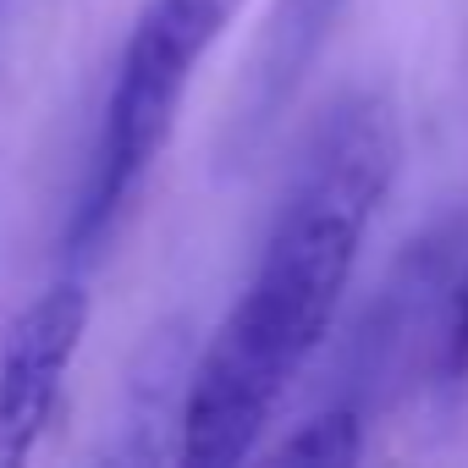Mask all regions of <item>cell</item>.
I'll list each match as a JSON object with an SVG mask.
<instances>
[{
  "label": "cell",
  "instance_id": "5",
  "mask_svg": "<svg viewBox=\"0 0 468 468\" xmlns=\"http://www.w3.org/2000/svg\"><path fill=\"white\" fill-rule=\"evenodd\" d=\"M282 457H303V463H358L364 457V413L353 402H331V408L309 413L282 441Z\"/></svg>",
  "mask_w": 468,
  "mask_h": 468
},
{
  "label": "cell",
  "instance_id": "6",
  "mask_svg": "<svg viewBox=\"0 0 468 468\" xmlns=\"http://www.w3.org/2000/svg\"><path fill=\"white\" fill-rule=\"evenodd\" d=\"M441 375L457 386L468 375V265L452 287V303H446V320H441Z\"/></svg>",
  "mask_w": 468,
  "mask_h": 468
},
{
  "label": "cell",
  "instance_id": "3",
  "mask_svg": "<svg viewBox=\"0 0 468 468\" xmlns=\"http://www.w3.org/2000/svg\"><path fill=\"white\" fill-rule=\"evenodd\" d=\"M83 331H89V292L78 282L45 287L12 320L6 347H0V468H17L39 452Z\"/></svg>",
  "mask_w": 468,
  "mask_h": 468
},
{
  "label": "cell",
  "instance_id": "4",
  "mask_svg": "<svg viewBox=\"0 0 468 468\" xmlns=\"http://www.w3.org/2000/svg\"><path fill=\"white\" fill-rule=\"evenodd\" d=\"M347 12V0H276L265 28H260V45H254V61L238 83V100H231V116H226V149L231 160L254 154L271 127L282 122V111L298 100L303 78L314 72L325 39L336 34Z\"/></svg>",
  "mask_w": 468,
  "mask_h": 468
},
{
  "label": "cell",
  "instance_id": "1",
  "mask_svg": "<svg viewBox=\"0 0 468 468\" xmlns=\"http://www.w3.org/2000/svg\"><path fill=\"white\" fill-rule=\"evenodd\" d=\"M397 165L402 122L380 89H353L314 122L265 231L254 282L226 309L187 375L176 441L182 463L231 468L254 457L282 397L331 342Z\"/></svg>",
  "mask_w": 468,
  "mask_h": 468
},
{
  "label": "cell",
  "instance_id": "2",
  "mask_svg": "<svg viewBox=\"0 0 468 468\" xmlns=\"http://www.w3.org/2000/svg\"><path fill=\"white\" fill-rule=\"evenodd\" d=\"M238 12H243V0H149L138 12L133 34L122 45L111 94H105L89 187L72 215L78 249H94L116 226V215L127 209V198L138 193V182L171 144L176 111L187 100L198 61L215 50V39L231 28Z\"/></svg>",
  "mask_w": 468,
  "mask_h": 468
}]
</instances>
